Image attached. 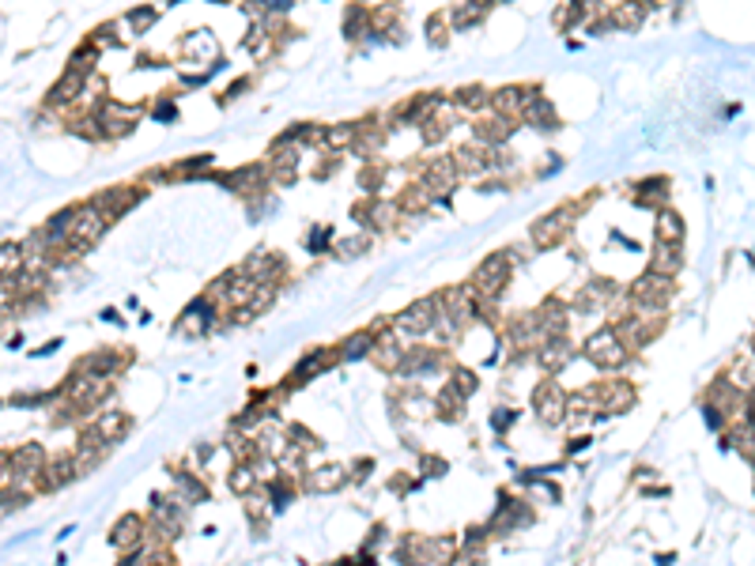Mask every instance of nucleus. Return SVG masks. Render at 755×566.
Here are the masks:
<instances>
[{"mask_svg":"<svg viewBox=\"0 0 755 566\" xmlns=\"http://www.w3.org/2000/svg\"><path fill=\"white\" fill-rule=\"evenodd\" d=\"M435 310H442L435 298H420V302H412L408 310L397 313V329H400V333H408V336L431 333V329H435V321L442 318V313H435Z\"/></svg>","mask_w":755,"mask_h":566,"instance_id":"7ed1b4c3","label":"nucleus"},{"mask_svg":"<svg viewBox=\"0 0 755 566\" xmlns=\"http://www.w3.org/2000/svg\"><path fill=\"white\" fill-rule=\"evenodd\" d=\"M570 355H574V344L563 336V333H556V336H548L540 347H536V359H540V367L548 370V374H556V370H563L567 362H570Z\"/></svg>","mask_w":755,"mask_h":566,"instance_id":"423d86ee","label":"nucleus"},{"mask_svg":"<svg viewBox=\"0 0 755 566\" xmlns=\"http://www.w3.org/2000/svg\"><path fill=\"white\" fill-rule=\"evenodd\" d=\"M140 532H144V521H140L136 514H125L121 521L110 529V544H114V547H136Z\"/></svg>","mask_w":755,"mask_h":566,"instance_id":"1a4fd4ad","label":"nucleus"},{"mask_svg":"<svg viewBox=\"0 0 755 566\" xmlns=\"http://www.w3.org/2000/svg\"><path fill=\"white\" fill-rule=\"evenodd\" d=\"M178 491H182V498H186V502H204V498H208L204 483H197L193 476H178Z\"/></svg>","mask_w":755,"mask_h":566,"instance_id":"2eb2a0df","label":"nucleus"},{"mask_svg":"<svg viewBox=\"0 0 755 566\" xmlns=\"http://www.w3.org/2000/svg\"><path fill=\"white\" fill-rule=\"evenodd\" d=\"M340 483H348V468L344 465H321L306 476V487L317 491V495H329V491H336Z\"/></svg>","mask_w":755,"mask_h":566,"instance_id":"6e6552de","label":"nucleus"},{"mask_svg":"<svg viewBox=\"0 0 755 566\" xmlns=\"http://www.w3.org/2000/svg\"><path fill=\"white\" fill-rule=\"evenodd\" d=\"M752 355H755V336H752Z\"/></svg>","mask_w":755,"mask_h":566,"instance_id":"6ab92c4d","label":"nucleus"},{"mask_svg":"<svg viewBox=\"0 0 755 566\" xmlns=\"http://www.w3.org/2000/svg\"><path fill=\"white\" fill-rule=\"evenodd\" d=\"M453 559V544L449 540H423V536H412L404 540V563H420V566H446Z\"/></svg>","mask_w":755,"mask_h":566,"instance_id":"f03ea898","label":"nucleus"},{"mask_svg":"<svg viewBox=\"0 0 755 566\" xmlns=\"http://www.w3.org/2000/svg\"><path fill=\"white\" fill-rule=\"evenodd\" d=\"M657 234H661V242H680V234H684V223L676 219V215H661V226H657Z\"/></svg>","mask_w":755,"mask_h":566,"instance_id":"dca6fc26","label":"nucleus"},{"mask_svg":"<svg viewBox=\"0 0 755 566\" xmlns=\"http://www.w3.org/2000/svg\"><path fill=\"white\" fill-rule=\"evenodd\" d=\"M510 419H513V411H495L491 427H495V431H502V427H510Z\"/></svg>","mask_w":755,"mask_h":566,"instance_id":"a211bd4d","label":"nucleus"},{"mask_svg":"<svg viewBox=\"0 0 755 566\" xmlns=\"http://www.w3.org/2000/svg\"><path fill=\"white\" fill-rule=\"evenodd\" d=\"M95 431H99L102 442H121L125 431H128V416H125V411H106V416L99 419V427H95Z\"/></svg>","mask_w":755,"mask_h":566,"instance_id":"ddd939ff","label":"nucleus"},{"mask_svg":"<svg viewBox=\"0 0 755 566\" xmlns=\"http://www.w3.org/2000/svg\"><path fill=\"white\" fill-rule=\"evenodd\" d=\"M669 298H672L669 276H657V272H649V276H642L638 283H634V302H638L646 313H649V310H661Z\"/></svg>","mask_w":755,"mask_h":566,"instance_id":"39448f33","label":"nucleus"},{"mask_svg":"<svg viewBox=\"0 0 755 566\" xmlns=\"http://www.w3.org/2000/svg\"><path fill=\"white\" fill-rule=\"evenodd\" d=\"M472 283H476L480 295H499L502 283H506V261H502V257H487V261L476 269Z\"/></svg>","mask_w":755,"mask_h":566,"instance_id":"0eeeda50","label":"nucleus"},{"mask_svg":"<svg viewBox=\"0 0 755 566\" xmlns=\"http://www.w3.org/2000/svg\"><path fill=\"white\" fill-rule=\"evenodd\" d=\"M208 325H212V310H208V302H193L189 310H186V318H182L178 333L200 336V333H208Z\"/></svg>","mask_w":755,"mask_h":566,"instance_id":"9b49d317","label":"nucleus"},{"mask_svg":"<svg viewBox=\"0 0 755 566\" xmlns=\"http://www.w3.org/2000/svg\"><path fill=\"white\" fill-rule=\"evenodd\" d=\"M453 385H457V389H461L464 396H469V393H476V378H472V374H469V370H457V378H453Z\"/></svg>","mask_w":755,"mask_h":566,"instance_id":"f3484780","label":"nucleus"},{"mask_svg":"<svg viewBox=\"0 0 755 566\" xmlns=\"http://www.w3.org/2000/svg\"><path fill=\"white\" fill-rule=\"evenodd\" d=\"M533 411L544 427H559L567 416V393L559 389L556 382H544L540 389L533 393Z\"/></svg>","mask_w":755,"mask_h":566,"instance_id":"20e7f679","label":"nucleus"},{"mask_svg":"<svg viewBox=\"0 0 755 566\" xmlns=\"http://www.w3.org/2000/svg\"><path fill=\"white\" fill-rule=\"evenodd\" d=\"M366 351H374V344H371V336H366V333H359V336H351L348 344H344L340 355H344L348 362H355V359H363Z\"/></svg>","mask_w":755,"mask_h":566,"instance_id":"4468645a","label":"nucleus"},{"mask_svg":"<svg viewBox=\"0 0 755 566\" xmlns=\"http://www.w3.org/2000/svg\"><path fill=\"white\" fill-rule=\"evenodd\" d=\"M8 460L15 465V472H19V476H35V472H42V468H46V453H42V446H19Z\"/></svg>","mask_w":755,"mask_h":566,"instance_id":"9d476101","label":"nucleus"},{"mask_svg":"<svg viewBox=\"0 0 755 566\" xmlns=\"http://www.w3.org/2000/svg\"><path fill=\"white\" fill-rule=\"evenodd\" d=\"M117 370V355H110V351H95V355H87L84 362H79V370L76 374H91V378H110Z\"/></svg>","mask_w":755,"mask_h":566,"instance_id":"f8f14e48","label":"nucleus"},{"mask_svg":"<svg viewBox=\"0 0 755 566\" xmlns=\"http://www.w3.org/2000/svg\"><path fill=\"white\" fill-rule=\"evenodd\" d=\"M585 359L600 370H616L627 362V347H623V336L620 329H600L585 340Z\"/></svg>","mask_w":755,"mask_h":566,"instance_id":"f257e3e1","label":"nucleus"}]
</instances>
